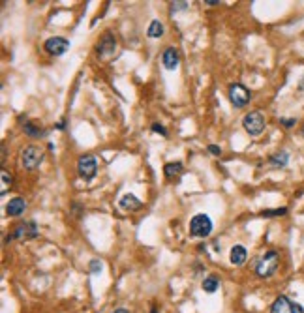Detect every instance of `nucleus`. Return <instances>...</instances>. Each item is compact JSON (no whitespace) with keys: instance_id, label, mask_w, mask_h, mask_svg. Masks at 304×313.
<instances>
[{"instance_id":"1","label":"nucleus","mask_w":304,"mask_h":313,"mask_svg":"<svg viewBox=\"0 0 304 313\" xmlns=\"http://www.w3.org/2000/svg\"><path fill=\"white\" fill-rule=\"evenodd\" d=\"M278 265H280V255H278V251L271 250V251H267L265 255L257 259V263H256V274L259 278H271L278 270Z\"/></svg>"},{"instance_id":"2","label":"nucleus","mask_w":304,"mask_h":313,"mask_svg":"<svg viewBox=\"0 0 304 313\" xmlns=\"http://www.w3.org/2000/svg\"><path fill=\"white\" fill-rule=\"evenodd\" d=\"M212 233V219L207 214H197L190 221V235L197 238H207Z\"/></svg>"},{"instance_id":"3","label":"nucleus","mask_w":304,"mask_h":313,"mask_svg":"<svg viewBox=\"0 0 304 313\" xmlns=\"http://www.w3.org/2000/svg\"><path fill=\"white\" fill-rule=\"evenodd\" d=\"M42 161H44V150H42L40 146L30 144V146H27V148L23 150V154H21V163H23V167L29 169V171H34L36 167H40Z\"/></svg>"},{"instance_id":"4","label":"nucleus","mask_w":304,"mask_h":313,"mask_svg":"<svg viewBox=\"0 0 304 313\" xmlns=\"http://www.w3.org/2000/svg\"><path fill=\"white\" fill-rule=\"evenodd\" d=\"M38 235H40V227L34 221H23V223L14 227L12 235H10V240H32Z\"/></svg>"},{"instance_id":"5","label":"nucleus","mask_w":304,"mask_h":313,"mask_svg":"<svg viewBox=\"0 0 304 313\" xmlns=\"http://www.w3.org/2000/svg\"><path fill=\"white\" fill-rule=\"evenodd\" d=\"M242 126L246 129V133H250L252 137H257L265 129V118L259 111H252L242 118Z\"/></svg>"},{"instance_id":"6","label":"nucleus","mask_w":304,"mask_h":313,"mask_svg":"<svg viewBox=\"0 0 304 313\" xmlns=\"http://www.w3.org/2000/svg\"><path fill=\"white\" fill-rule=\"evenodd\" d=\"M77 171H79V176L85 178V180H92L98 172V163H96V157L90 156V154H85V156L79 157L77 161Z\"/></svg>"},{"instance_id":"7","label":"nucleus","mask_w":304,"mask_h":313,"mask_svg":"<svg viewBox=\"0 0 304 313\" xmlns=\"http://www.w3.org/2000/svg\"><path fill=\"white\" fill-rule=\"evenodd\" d=\"M271 313H304V308L297 302H291L288 297H278L271 306Z\"/></svg>"},{"instance_id":"8","label":"nucleus","mask_w":304,"mask_h":313,"mask_svg":"<svg viewBox=\"0 0 304 313\" xmlns=\"http://www.w3.org/2000/svg\"><path fill=\"white\" fill-rule=\"evenodd\" d=\"M250 98H252V94H250V90L244 85L235 83V85L229 86V100H231L235 107H244L250 101Z\"/></svg>"},{"instance_id":"9","label":"nucleus","mask_w":304,"mask_h":313,"mask_svg":"<svg viewBox=\"0 0 304 313\" xmlns=\"http://www.w3.org/2000/svg\"><path fill=\"white\" fill-rule=\"evenodd\" d=\"M44 47L49 55H53V57H62V55L70 49V42L64 40V38L55 36V38H49V40L44 43Z\"/></svg>"},{"instance_id":"10","label":"nucleus","mask_w":304,"mask_h":313,"mask_svg":"<svg viewBox=\"0 0 304 313\" xmlns=\"http://www.w3.org/2000/svg\"><path fill=\"white\" fill-rule=\"evenodd\" d=\"M96 51H98V55H100L101 58H107L111 57L113 53L116 51V40L115 36H111L109 32L101 38V42L98 43V47H96Z\"/></svg>"},{"instance_id":"11","label":"nucleus","mask_w":304,"mask_h":313,"mask_svg":"<svg viewBox=\"0 0 304 313\" xmlns=\"http://www.w3.org/2000/svg\"><path fill=\"white\" fill-rule=\"evenodd\" d=\"M161 64L165 70H176L178 66V51L175 47H167L161 55Z\"/></svg>"},{"instance_id":"12","label":"nucleus","mask_w":304,"mask_h":313,"mask_svg":"<svg viewBox=\"0 0 304 313\" xmlns=\"http://www.w3.org/2000/svg\"><path fill=\"white\" fill-rule=\"evenodd\" d=\"M25 210H27V201L23 199V197H15L6 206V214L8 216H21Z\"/></svg>"},{"instance_id":"13","label":"nucleus","mask_w":304,"mask_h":313,"mask_svg":"<svg viewBox=\"0 0 304 313\" xmlns=\"http://www.w3.org/2000/svg\"><path fill=\"white\" fill-rule=\"evenodd\" d=\"M246 248L244 246H233L231 248V253H229V259L235 266H242L246 263Z\"/></svg>"},{"instance_id":"14","label":"nucleus","mask_w":304,"mask_h":313,"mask_svg":"<svg viewBox=\"0 0 304 313\" xmlns=\"http://www.w3.org/2000/svg\"><path fill=\"white\" fill-rule=\"evenodd\" d=\"M141 204H143V203L137 199L135 195H131V193L122 195V199H120V208L130 210V212H133V210H139V208H141Z\"/></svg>"},{"instance_id":"15","label":"nucleus","mask_w":304,"mask_h":313,"mask_svg":"<svg viewBox=\"0 0 304 313\" xmlns=\"http://www.w3.org/2000/svg\"><path fill=\"white\" fill-rule=\"evenodd\" d=\"M163 172H165V176H167L169 180H173V178H178V176L184 172V165H182L180 161H171V163H167V165L163 167Z\"/></svg>"},{"instance_id":"16","label":"nucleus","mask_w":304,"mask_h":313,"mask_svg":"<svg viewBox=\"0 0 304 313\" xmlns=\"http://www.w3.org/2000/svg\"><path fill=\"white\" fill-rule=\"evenodd\" d=\"M25 133L29 137H45V129L42 128V124H36V122H25Z\"/></svg>"},{"instance_id":"17","label":"nucleus","mask_w":304,"mask_h":313,"mask_svg":"<svg viewBox=\"0 0 304 313\" xmlns=\"http://www.w3.org/2000/svg\"><path fill=\"white\" fill-rule=\"evenodd\" d=\"M0 184H2V188H0V193H2V195H6V193H8V189H12L14 176L6 171V169H2V172H0Z\"/></svg>"},{"instance_id":"18","label":"nucleus","mask_w":304,"mask_h":313,"mask_svg":"<svg viewBox=\"0 0 304 313\" xmlns=\"http://www.w3.org/2000/svg\"><path fill=\"white\" fill-rule=\"evenodd\" d=\"M269 161H271L272 167H286L288 161H289V154L288 152H278V154H272Z\"/></svg>"},{"instance_id":"19","label":"nucleus","mask_w":304,"mask_h":313,"mask_svg":"<svg viewBox=\"0 0 304 313\" xmlns=\"http://www.w3.org/2000/svg\"><path fill=\"white\" fill-rule=\"evenodd\" d=\"M218 285H220V282H218L216 276H208V278H205L203 280V291L205 293H208V295H212V293H216L218 291Z\"/></svg>"},{"instance_id":"20","label":"nucleus","mask_w":304,"mask_h":313,"mask_svg":"<svg viewBox=\"0 0 304 313\" xmlns=\"http://www.w3.org/2000/svg\"><path fill=\"white\" fill-rule=\"evenodd\" d=\"M161 34H163V25L160 21H152L148 30H146V36L148 38H160Z\"/></svg>"},{"instance_id":"21","label":"nucleus","mask_w":304,"mask_h":313,"mask_svg":"<svg viewBox=\"0 0 304 313\" xmlns=\"http://www.w3.org/2000/svg\"><path fill=\"white\" fill-rule=\"evenodd\" d=\"M288 214V208H272V210H263L259 214L261 218H278V216H286Z\"/></svg>"},{"instance_id":"22","label":"nucleus","mask_w":304,"mask_h":313,"mask_svg":"<svg viewBox=\"0 0 304 313\" xmlns=\"http://www.w3.org/2000/svg\"><path fill=\"white\" fill-rule=\"evenodd\" d=\"M190 2H173L171 4V10L173 12H182V10H188Z\"/></svg>"},{"instance_id":"23","label":"nucleus","mask_w":304,"mask_h":313,"mask_svg":"<svg viewBox=\"0 0 304 313\" xmlns=\"http://www.w3.org/2000/svg\"><path fill=\"white\" fill-rule=\"evenodd\" d=\"M280 124H282L284 128H293V126L297 124V120H295V118H280Z\"/></svg>"},{"instance_id":"24","label":"nucleus","mask_w":304,"mask_h":313,"mask_svg":"<svg viewBox=\"0 0 304 313\" xmlns=\"http://www.w3.org/2000/svg\"><path fill=\"white\" fill-rule=\"evenodd\" d=\"M152 131H154V133H160V135H163V137H167V129L163 128L161 124H152Z\"/></svg>"},{"instance_id":"25","label":"nucleus","mask_w":304,"mask_h":313,"mask_svg":"<svg viewBox=\"0 0 304 313\" xmlns=\"http://www.w3.org/2000/svg\"><path fill=\"white\" fill-rule=\"evenodd\" d=\"M100 270H101V263L98 261V259H94V261L90 263V272H94V274H96V272H100Z\"/></svg>"},{"instance_id":"26","label":"nucleus","mask_w":304,"mask_h":313,"mask_svg":"<svg viewBox=\"0 0 304 313\" xmlns=\"http://www.w3.org/2000/svg\"><path fill=\"white\" fill-rule=\"evenodd\" d=\"M208 152L214 154V156H220V154H222V148L216 146V144H208Z\"/></svg>"},{"instance_id":"27","label":"nucleus","mask_w":304,"mask_h":313,"mask_svg":"<svg viewBox=\"0 0 304 313\" xmlns=\"http://www.w3.org/2000/svg\"><path fill=\"white\" fill-rule=\"evenodd\" d=\"M205 4H208V6H218V4H220V0H207Z\"/></svg>"},{"instance_id":"28","label":"nucleus","mask_w":304,"mask_h":313,"mask_svg":"<svg viewBox=\"0 0 304 313\" xmlns=\"http://www.w3.org/2000/svg\"><path fill=\"white\" fill-rule=\"evenodd\" d=\"M57 129H64V120H62V122H58V124H57Z\"/></svg>"},{"instance_id":"29","label":"nucleus","mask_w":304,"mask_h":313,"mask_svg":"<svg viewBox=\"0 0 304 313\" xmlns=\"http://www.w3.org/2000/svg\"><path fill=\"white\" fill-rule=\"evenodd\" d=\"M113 313H130V312H126V310H116V312H113Z\"/></svg>"},{"instance_id":"30","label":"nucleus","mask_w":304,"mask_h":313,"mask_svg":"<svg viewBox=\"0 0 304 313\" xmlns=\"http://www.w3.org/2000/svg\"><path fill=\"white\" fill-rule=\"evenodd\" d=\"M150 313H158V310H156V308H152V310H150Z\"/></svg>"},{"instance_id":"31","label":"nucleus","mask_w":304,"mask_h":313,"mask_svg":"<svg viewBox=\"0 0 304 313\" xmlns=\"http://www.w3.org/2000/svg\"><path fill=\"white\" fill-rule=\"evenodd\" d=\"M301 133H303V137H304V126H303V131H301Z\"/></svg>"}]
</instances>
